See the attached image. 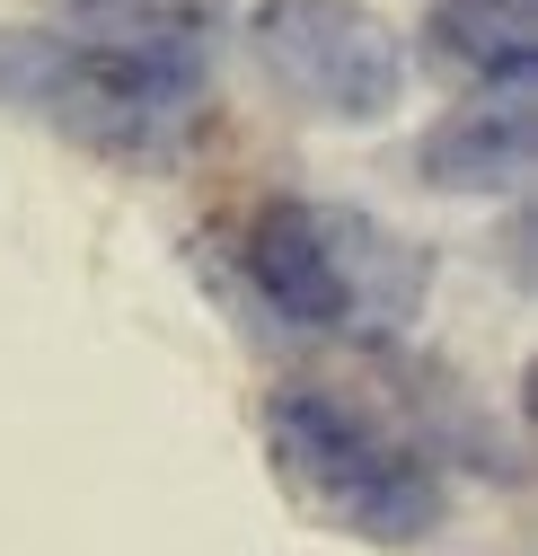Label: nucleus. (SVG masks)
<instances>
[{
    "label": "nucleus",
    "mask_w": 538,
    "mask_h": 556,
    "mask_svg": "<svg viewBox=\"0 0 538 556\" xmlns=\"http://www.w3.org/2000/svg\"><path fill=\"white\" fill-rule=\"evenodd\" d=\"M0 98L106 160H177L213 106L204 0H80L72 27H0Z\"/></svg>",
    "instance_id": "nucleus-1"
},
{
    "label": "nucleus",
    "mask_w": 538,
    "mask_h": 556,
    "mask_svg": "<svg viewBox=\"0 0 538 556\" xmlns=\"http://www.w3.org/2000/svg\"><path fill=\"white\" fill-rule=\"evenodd\" d=\"M247 292L300 336H345V344H388L424 309L433 265L407 230H388L354 203L318 194H274L239 239Z\"/></svg>",
    "instance_id": "nucleus-2"
},
{
    "label": "nucleus",
    "mask_w": 538,
    "mask_h": 556,
    "mask_svg": "<svg viewBox=\"0 0 538 556\" xmlns=\"http://www.w3.org/2000/svg\"><path fill=\"white\" fill-rule=\"evenodd\" d=\"M265 451H274V477L318 521L354 530L371 547H415L441 530L433 459L345 389H318V380L274 389L265 397Z\"/></svg>",
    "instance_id": "nucleus-3"
},
{
    "label": "nucleus",
    "mask_w": 538,
    "mask_h": 556,
    "mask_svg": "<svg viewBox=\"0 0 538 556\" xmlns=\"http://www.w3.org/2000/svg\"><path fill=\"white\" fill-rule=\"evenodd\" d=\"M247 53L300 115L380 124L407 98V36L362 0H265L247 18Z\"/></svg>",
    "instance_id": "nucleus-4"
},
{
    "label": "nucleus",
    "mask_w": 538,
    "mask_h": 556,
    "mask_svg": "<svg viewBox=\"0 0 538 556\" xmlns=\"http://www.w3.org/2000/svg\"><path fill=\"white\" fill-rule=\"evenodd\" d=\"M424 177L459 194H512L529 177V89H503L424 132Z\"/></svg>",
    "instance_id": "nucleus-5"
},
{
    "label": "nucleus",
    "mask_w": 538,
    "mask_h": 556,
    "mask_svg": "<svg viewBox=\"0 0 538 556\" xmlns=\"http://www.w3.org/2000/svg\"><path fill=\"white\" fill-rule=\"evenodd\" d=\"M433 53L450 72L503 89H529L538 72V0H433Z\"/></svg>",
    "instance_id": "nucleus-6"
}]
</instances>
